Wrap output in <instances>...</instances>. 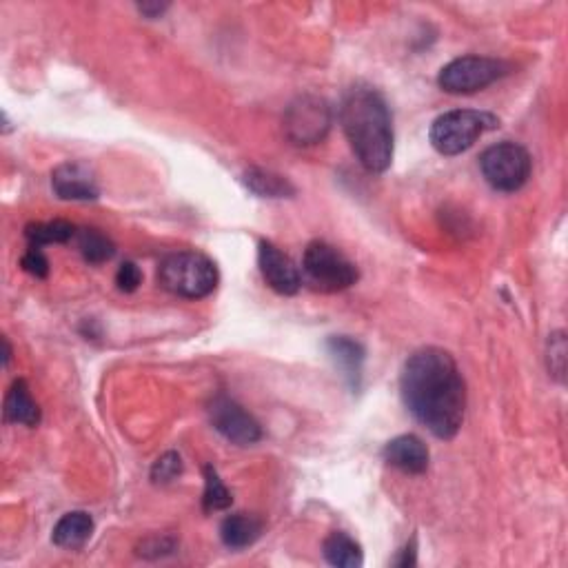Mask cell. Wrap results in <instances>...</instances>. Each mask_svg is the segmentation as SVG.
Segmentation results:
<instances>
[{
    "instance_id": "6da1fadb",
    "label": "cell",
    "mask_w": 568,
    "mask_h": 568,
    "mask_svg": "<svg viewBox=\"0 0 568 568\" xmlns=\"http://www.w3.org/2000/svg\"><path fill=\"white\" fill-rule=\"evenodd\" d=\"M404 407L435 438L453 440L466 413V384L453 355L424 347L404 362L400 375Z\"/></svg>"
},
{
    "instance_id": "7a4b0ae2",
    "label": "cell",
    "mask_w": 568,
    "mask_h": 568,
    "mask_svg": "<svg viewBox=\"0 0 568 568\" xmlns=\"http://www.w3.org/2000/svg\"><path fill=\"white\" fill-rule=\"evenodd\" d=\"M340 123L360 165L371 174H384L393 162V118L387 100L371 87H355L340 107Z\"/></svg>"
},
{
    "instance_id": "3957f363",
    "label": "cell",
    "mask_w": 568,
    "mask_h": 568,
    "mask_svg": "<svg viewBox=\"0 0 568 568\" xmlns=\"http://www.w3.org/2000/svg\"><path fill=\"white\" fill-rule=\"evenodd\" d=\"M158 280L169 293L178 298H207L218 287L216 262L198 251H178L162 260Z\"/></svg>"
},
{
    "instance_id": "277c9868",
    "label": "cell",
    "mask_w": 568,
    "mask_h": 568,
    "mask_svg": "<svg viewBox=\"0 0 568 568\" xmlns=\"http://www.w3.org/2000/svg\"><path fill=\"white\" fill-rule=\"evenodd\" d=\"M500 125L493 114L475 109H453L433 120L429 138L433 149L442 156H460L471 149L486 131Z\"/></svg>"
},
{
    "instance_id": "5b68a950",
    "label": "cell",
    "mask_w": 568,
    "mask_h": 568,
    "mask_svg": "<svg viewBox=\"0 0 568 568\" xmlns=\"http://www.w3.org/2000/svg\"><path fill=\"white\" fill-rule=\"evenodd\" d=\"M480 169L486 182L495 191H504V194H513V191L522 189L526 180L531 178L533 160L531 154L517 142H497L489 147L480 158Z\"/></svg>"
},
{
    "instance_id": "8992f818",
    "label": "cell",
    "mask_w": 568,
    "mask_h": 568,
    "mask_svg": "<svg viewBox=\"0 0 568 568\" xmlns=\"http://www.w3.org/2000/svg\"><path fill=\"white\" fill-rule=\"evenodd\" d=\"M302 269L311 284H316L320 291L327 293L349 289L360 278L358 267L342 251L322 240L311 242L307 251H304Z\"/></svg>"
},
{
    "instance_id": "52a82bcc",
    "label": "cell",
    "mask_w": 568,
    "mask_h": 568,
    "mask_svg": "<svg viewBox=\"0 0 568 568\" xmlns=\"http://www.w3.org/2000/svg\"><path fill=\"white\" fill-rule=\"evenodd\" d=\"M511 67L504 60L489 58V56H462L451 60L449 65L442 67L438 76V85L446 94H475L497 80L509 74Z\"/></svg>"
},
{
    "instance_id": "ba28073f",
    "label": "cell",
    "mask_w": 568,
    "mask_h": 568,
    "mask_svg": "<svg viewBox=\"0 0 568 568\" xmlns=\"http://www.w3.org/2000/svg\"><path fill=\"white\" fill-rule=\"evenodd\" d=\"M331 129V107L318 96H300L284 114V131L293 145L309 147L327 138Z\"/></svg>"
},
{
    "instance_id": "9c48e42d",
    "label": "cell",
    "mask_w": 568,
    "mask_h": 568,
    "mask_svg": "<svg viewBox=\"0 0 568 568\" xmlns=\"http://www.w3.org/2000/svg\"><path fill=\"white\" fill-rule=\"evenodd\" d=\"M209 418L213 429L222 438L238 446H251L262 440V426L251 413L240 407L229 395H216L209 404Z\"/></svg>"
},
{
    "instance_id": "30bf717a",
    "label": "cell",
    "mask_w": 568,
    "mask_h": 568,
    "mask_svg": "<svg viewBox=\"0 0 568 568\" xmlns=\"http://www.w3.org/2000/svg\"><path fill=\"white\" fill-rule=\"evenodd\" d=\"M258 265L262 271V278L269 287L280 293V296H293L302 287V278L298 267L293 265V260L282 253L273 242L260 240L258 247Z\"/></svg>"
},
{
    "instance_id": "8fae6325",
    "label": "cell",
    "mask_w": 568,
    "mask_h": 568,
    "mask_svg": "<svg viewBox=\"0 0 568 568\" xmlns=\"http://www.w3.org/2000/svg\"><path fill=\"white\" fill-rule=\"evenodd\" d=\"M52 187L63 200H96L100 196L98 180L85 162H63L52 174Z\"/></svg>"
},
{
    "instance_id": "7c38bea8",
    "label": "cell",
    "mask_w": 568,
    "mask_h": 568,
    "mask_svg": "<svg viewBox=\"0 0 568 568\" xmlns=\"http://www.w3.org/2000/svg\"><path fill=\"white\" fill-rule=\"evenodd\" d=\"M384 460L395 469L411 475H422L429 469V449L418 435H400L384 446Z\"/></svg>"
},
{
    "instance_id": "4fadbf2b",
    "label": "cell",
    "mask_w": 568,
    "mask_h": 568,
    "mask_svg": "<svg viewBox=\"0 0 568 568\" xmlns=\"http://www.w3.org/2000/svg\"><path fill=\"white\" fill-rule=\"evenodd\" d=\"M327 351L333 362L344 371V378L349 380L351 387L358 389L364 358H367V351H364L362 344L349 336H333L327 340Z\"/></svg>"
},
{
    "instance_id": "5bb4252c",
    "label": "cell",
    "mask_w": 568,
    "mask_h": 568,
    "mask_svg": "<svg viewBox=\"0 0 568 568\" xmlns=\"http://www.w3.org/2000/svg\"><path fill=\"white\" fill-rule=\"evenodd\" d=\"M91 535H94V520H91V515L85 511H71L60 517L58 524L54 526L52 540L60 549L76 551L83 549Z\"/></svg>"
},
{
    "instance_id": "9a60e30c",
    "label": "cell",
    "mask_w": 568,
    "mask_h": 568,
    "mask_svg": "<svg viewBox=\"0 0 568 568\" xmlns=\"http://www.w3.org/2000/svg\"><path fill=\"white\" fill-rule=\"evenodd\" d=\"M262 535V522L258 517L247 513H236L225 517V522L220 524V537L225 542L227 549L240 551L247 546L256 544L258 537Z\"/></svg>"
},
{
    "instance_id": "2e32d148",
    "label": "cell",
    "mask_w": 568,
    "mask_h": 568,
    "mask_svg": "<svg viewBox=\"0 0 568 568\" xmlns=\"http://www.w3.org/2000/svg\"><path fill=\"white\" fill-rule=\"evenodd\" d=\"M5 420L23 426H38L40 424V409L32 398L25 380H16L12 389L5 395Z\"/></svg>"
},
{
    "instance_id": "e0dca14e",
    "label": "cell",
    "mask_w": 568,
    "mask_h": 568,
    "mask_svg": "<svg viewBox=\"0 0 568 568\" xmlns=\"http://www.w3.org/2000/svg\"><path fill=\"white\" fill-rule=\"evenodd\" d=\"M245 185L253 194L260 196V198H291L296 196V187L291 185V182L276 174V171H269V169H262V167H251L245 171Z\"/></svg>"
},
{
    "instance_id": "ac0fdd59",
    "label": "cell",
    "mask_w": 568,
    "mask_h": 568,
    "mask_svg": "<svg viewBox=\"0 0 568 568\" xmlns=\"http://www.w3.org/2000/svg\"><path fill=\"white\" fill-rule=\"evenodd\" d=\"M322 555L331 566L338 568H360L364 564L362 546L351 535L336 531L322 544Z\"/></svg>"
},
{
    "instance_id": "d6986e66",
    "label": "cell",
    "mask_w": 568,
    "mask_h": 568,
    "mask_svg": "<svg viewBox=\"0 0 568 568\" xmlns=\"http://www.w3.org/2000/svg\"><path fill=\"white\" fill-rule=\"evenodd\" d=\"M78 233V229L67 220H52V222H34L25 227V238L29 247H45V245H63Z\"/></svg>"
},
{
    "instance_id": "ffe728a7",
    "label": "cell",
    "mask_w": 568,
    "mask_h": 568,
    "mask_svg": "<svg viewBox=\"0 0 568 568\" xmlns=\"http://www.w3.org/2000/svg\"><path fill=\"white\" fill-rule=\"evenodd\" d=\"M78 249L89 265H103L116 256V245L98 229H78Z\"/></svg>"
},
{
    "instance_id": "44dd1931",
    "label": "cell",
    "mask_w": 568,
    "mask_h": 568,
    "mask_svg": "<svg viewBox=\"0 0 568 568\" xmlns=\"http://www.w3.org/2000/svg\"><path fill=\"white\" fill-rule=\"evenodd\" d=\"M233 502L231 491L225 486V482L220 480L218 471L213 466H205V493H202V509L205 513H216L229 509Z\"/></svg>"
},
{
    "instance_id": "7402d4cb",
    "label": "cell",
    "mask_w": 568,
    "mask_h": 568,
    "mask_svg": "<svg viewBox=\"0 0 568 568\" xmlns=\"http://www.w3.org/2000/svg\"><path fill=\"white\" fill-rule=\"evenodd\" d=\"M182 475V458L176 451H169L156 460L151 469V480L156 484H171Z\"/></svg>"
},
{
    "instance_id": "603a6c76",
    "label": "cell",
    "mask_w": 568,
    "mask_h": 568,
    "mask_svg": "<svg viewBox=\"0 0 568 568\" xmlns=\"http://www.w3.org/2000/svg\"><path fill=\"white\" fill-rule=\"evenodd\" d=\"M140 282H142V271L136 262H123L116 273L118 289L125 293H134L140 287Z\"/></svg>"
},
{
    "instance_id": "cb8c5ba5",
    "label": "cell",
    "mask_w": 568,
    "mask_h": 568,
    "mask_svg": "<svg viewBox=\"0 0 568 568\" xmlns=\"http://www.w3.org/2000/svg\"><path fill=\"white\" fill-rule=\"evenodd\" d=\"M20 265H23V269L27 273H32V276L36 278H47V273H49V260L38 247H29L23 260H20Z\"/></svg>"
},
{
    "instance_id": "d4e9b609",
    "label": "cell",
    "mask_w": 568,
    "mask_h": 568,
    "mask_svg": "<svg viewBox=\"0 0 568 568\" xmlns=\"http://www.w3.org/2000/svg\"><path fill=\"white\" fill-rule=\"evenodd\" d=\"M564 353H566V342H564V333H553L551 336V351H549V358H555V371L553 375L557 378H564Z\"/></svg>"
},
{
    "instance_id": "484cf974",
    "label": "cell",
    "mask_w": 568,
    "mask_h": 568,
    "mask_svg": "<svg viewBox=\"0 0 568 568\" xmlns=\"http://www.w3.org/2000/svg\"><path fill=\"white\" fill-rule=\"evenodd\" d=\"M415 549H418V546H415V540H413L411 544L404 546L402 555L395 557L393 564H395V566H413V564H415V553H418Z\"/></svg>"
},
{
    "instance_id": "4316f807",
    "label": "cell",
    "mask_w": 568,
    "mask_h": 568,
    "mask_svg": "<svg viewBox=\"0 0 568 568\" xmlns=\"http://www.w3.org/2000/svg\"><path fill=\"white\" fill-rule=\"evenodd\" d=\"M165 9H167V5H140V12L147 14L149 18L160 16L162 12H165Z\"/></svg>"
},
{
    "instance_id": "83f0119b",
    "label": "cell",
    "mask_w": 568,
    "mask_h": 568,
    "mask_svg": "<svg viewBox=\"0 0 568 568\" xmlns=\"http://www.w3.org/2000/svg\"><path fill=\"white\" fill-rule=\"evenodd\" d=\"M3 344H5V367H9V360H12V347H9L7 338L3 340Z\"/></svg>"
}]
</instances>
